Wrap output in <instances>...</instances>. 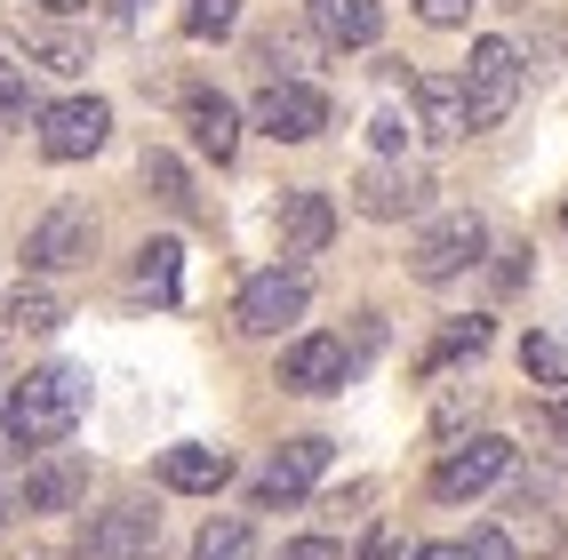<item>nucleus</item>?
<instances>
[{
    "instance_id": "obj_31",
    "label": "nucleus",
    "mask_w": 568,
    "mask_h": 560,
    "mask_svg": "<svg viewBox=\"0 0 568 560\" xmlns=\"http://www.w3.org/2000/svg\"><path fill=\"white\" fill-rule=\"evenodd\" d=\"M473 9H480V0H416V17H425L433 32H457V24H473Z\"/></svg>"
},
{
    "instance_id": "obj_20",
    "label": "nucleus",
    "mask_w": 568,
    "mask_h": 560,
    "mask_svg": "<svg viewBox=\"0 0 568 560\" xmlns=\"http://www.w3.org/2000/svg\"><path fill=\"white\" fill-rule=\"evenodd\" d=\"M0 313H9V328H57V320H72L64 288H57V281H41V273H32V281H24V288H17Z\"/></svg>"
},
{
    "instance_id": "obj_40",
    "label": "nucleus",
    "mask_w": 568,
    "mask_h": 560,
    "mask_svg": "<svg viewBox=\"0 0 568 560\" xmlns=\"http://www.w3.org/2000/svg\"><path fill=\"white\" fill-rule=\"evenodd\" d=\"M560 224H568V201H560Z\"/></svg>"
},
{
    "instance_id": "obj_38",
    "label": "nucleus",
    "mask_w": 568,
    "mask_h": 560,
    "mask_svg": "<svg viewBox=\"0 0 568 560\" xmlns=\"http://www.w3.org/2000/svg\"><path fill=\"white\" fill-rule=\"evenodd\" d=\"M545 425H552V440H568V393H552V408H545Z\"/></svg>"
},
{
    "instance_id": "obj_16",
    "label": "nucleus",
    "mask_w": 568,
    "mask_h": 560,
    "mask_svg": "<svg viewBox=\"0 0 568 560\" xmlns=\"http://www.w3.org/2000/svg\"><path fill=\"white\" fill-rule=\"evenodd\" d=\"M376 32H385V0H313V41L376 49Z\"/></svg>"
},
{
    "instance_id": "obj_18",
    "label": "nucleus",
    "mask_w": 568,
    "mask_h": 560,
    "mask_svg": "<svg viewBox=\"0 0 568 560\" xmlns=\"http://www.w3.org/2000/svg\"><path fill=\"white\" fill-rule=\"evenodd\" d=\"M497 529H505L513 560H528V552H537V560H552V552H560V512H552L545 497H513Z\"/></svg>"
},
{
    "instance_id": "obj_24",
    "label": "nucleus",
    "mask_w": 568,
    "mask_h": 560,
    "mask_svg": "<svg viewBox=\"0 0 568 560\" xmlns=\"http://www.w3.org/2000/svg\"><path fill=\"white\" fill-rule=\"evenodd\" d=\"M144 184H153V201H169L176 216H193V208H201V193H193V176H184L176 153H144Z\"/></svg>"
},
{
    "instance_id": "obj_26",
    "label": "nucleus",
    "mask_w": 568,
    "mask_h": 560,
    "mask_svg": "<svg viewBox=\"0 0 568 560\" xmlns=\"http://www.w3.org/2000/svg\"><path fill=\"white\" fill-rule=\"evenodd\" d=\"M480 408H488V393H480V385H448V393L433 400V432H440V440H457V432L480 417Z\"/></svg>"
},
{
    "instance_id": "obj_11",
    "label": "nucleus",
    "mask_w": 568,
    "mask_h": 560,
    "mask_svg": "<svg viewBox=\"0 0 568 560\" xmlns=\"http://www.w3.org/2000/svg\"><path fill=\"white\" fill-rule=\"evenodd\" d=\"M81 560H161V512L112 505L81 529Z\"/></svg>"
},
{
    "instance_id": "obj_36",
    "label": "nucleus",
    "mask_w": 568,
    "mask_h": 560,
    "mask_svg": "<svg viewBox=\"0 0 568 560\" xmlns=\"http://www.w3.org/2000/svg\"><path fill=\"white\" fill-rule=\"evenodd\" d=\"M361 560H408V552H400V544H393V529H376V537H368V544H361Z\"/></svg>"
},
{
    "instance_id": "obj_37",
    "label": "nucleus",
    "mask_w": 568,
    "mask_h": 560,
    "mask_svg": "<svg viewBox=\"0 0 568 560\" xmlns=\"http://www.w3.org/2000/svg\"><path fill=\"white\" fill-rule=\"evenodd\" d=\"M408 560H473V552H465V537H457V544H416Z\"/></svg>"
},
{
    "instance_id": "obj_3",
    "label": "nucleus",
    "mask_w": 568,
    "mask_h": 560,
    "mask_svg": "<svg viewBox=\"0 0 568 560\" xmlns=\"http://www.w3.org/2000/svg\"><path fill=\"white\" fill-rule=\"evenodd\" d=\"M513 457H520V448H513L505 432H457V440L440 448V465H433V497H440V505L488 497V489L513 472Z\"/></svg>"
},
{
    "instance_id": "obj_17",
    "label": "nucleus",
    "mask_w": 568,
    "mask_h": 560,
    "mask_svg": "<svg viewBox=\"0 0 568 560\" xmlns=\"http://www.w3.org/2000/svg\"><path fill=\"white\" fill-rule=\"evenodd\" d=\"M184 129H193V144L209 161H233L241 153V112H233V96H216V89L184 96Z\"/></svg>"
},
{
    "instance_id": "obj_27",
    "label": "nucleus",
    "mask_w": 568,
    "mask_h": 560,
    "mask_svg": "<svg viewBox=\"0 0 568 560\" xmlns=\"http://www.w3.org/2000/svg\"><path fill=\"white\" fill-rule=\"evenodd\" d=\"M480 345H488V320L465 313V320H448V328H440V345L425 353V368H448V360H465V353H480Z\"/></svg>"
},
{
    "instance_id": "obj_32",
    "label": "nucleus",
    "mask_w": 568,
    "mask_h": 560,
    "mask_svg": "<svg viewBox=\"0 0 568 560\" xmlns=\"http://www.w3.org/2000/svg\"><path fill=\"white\" fill-rule=\"evenodd\" d=\"M9 520H24V457L0 465V529H9Z\"/></svg>"
},
{
    "instance_id": "obj_13",
    "label": "nucleus",
    "mask_w": 568,
    "mask_h": 560,
    "mask_svg": "<svg viewBox=\"0 0 568 560\" xmlns=\"http://www.w3.org/2000/svg\"><path fill=\"white\" fill-rule=\"evenodd\" d=\"M328 241H336V201L313 193V184H305V193H281V256H288V265L321 256Z\"/></svg>"
},
{
    "instance_id": "obj_23",
    "label": "nucleus",
    "mask_w": 568,
    "mask_h": 560,
    "mask_svg": "<svg viewBox=\"0 0 568 560\" xmlns=\"http://www.w3.org/2000/svg\"><path fill=\"white\" fill-rule=\"evenodd\" d=\"M176 265H184L176 241H144V248H136V288L161 296V305H176Z\"/></svg>"
},
{
    "instance_id": "obj_14",
    "label": "nucleus",
    "mask_w": 568,
    "mask_h": 560,
    "mask_svg": "<svg viewBox=\"0 0 568 560\" xmlns=\"http://www.w3.org/2000/svg\"><path fill=\"white\" fill-rule=\"evenodd\" d=\"M224 480H233V448H209V440L161 448V489H176V497H216Z\"/></svg>"
},
{
    "instance_id": "obj_1",
    "label": "nucleus",
    "mask_w": 568,
    "mask_h": 560,
    "mask_svg": "<svg viewBox=\"0 0 568 560\" xmlns=\"http://www.w3.org/2000/svg\"><path fill=\"white\" fill-rule=\"evenodd\" d=\"M89 417V368L81 360H49L32 368V377L0 400V432H9V448H24V457H41V448L72 440V425Z\"/></svg>"
},
{
    "instance_id": "obj_35",
    "label": "nucleus",
    "mask_w": 568,
    "mask_h": 560,
    "mask_svg": "<svg viewBox=\"0 0 568 560\" xmlns=\"http://www.w3.org/2000/svg\"><path fill=\"white\" fill-rule=\"evenodd\" d=\"M281 560H345L328 537H296V544H281Z\"/></svg>"
},
{
    "instance_id": "obj_30",
    "label": "nucleus",
    "mask_w": 568,
    "mask_h": 560,
    "mask_svg": "<svg viewBox=\"0 0 568 560\" xmlns=\"http://www.w3.org/2000/svg\"><path fill=\"white\" fill-rule=\"evenodd\" d=\"M0 112H32V81H24V64L0 49Z\"/></svg>"
},
{
    "instance_id": "obj_4",
    "label": "nucleus",
    "mask_w": 568,
    "mask_h": 560,
    "mask_svg": "<svg viewBox=\"0 0 568 560\" xmlns=\"http://www.w3.org/2000/svg\"><path fill=\"white\" fill-rule=\"evenodd\" d=\"M305 305H313L305 265H273V273H256V281L233 296V328H241V336H281L288 320H305Z\"/></svg>"
},
{
    "instance_id": "obj_29",
    "label": "nucleus",
    "mask_w": 568,
    "mask_h": 560,
    "mask_svg": "<svg viewBox=\"0 0 568 560\" xmlns=\"http://www.w3.org/2000/svg\"><path fill=\"white\" fill-rule=\"evenodd\" d=\"M241 24V0H184V32L193 41H224Z\"/></svg>"
},
{
    "instance_id": "obj_2",
    "label": "nucleus",
    "mask_w": 568,
    "mask_h": 560,
    "mask_svg": "<svg viewBox=\"0 0 568 560\" xmlns=\"http://www.w3.org/2000/svg\"><path fill=\"white\" fill-rule=\"evenodd\" d=\"M457 89H465V129H473V136H480V129H505L513 104H520V89H528L520 41H473Z\"/></svg>"
},
{
    "instance_id": "obj_7",
    "label": "nucleus",
    "mask_w": 568,
    "mask_h": 560,
    "mask_svg": "<svg viewBox=\"0 0 568 560\" xmlns=\"http://www.w3.org/2000/svg\"><path fill=\"white\" fill-rule=\"evenodd\" d=\"M488 256V224L480 216H440L425 241H416V256H408V273L425 281V288H448V281H465L473 265Z\"/></svg>"
},
{
    "instance_id": "obj_21",
    "label": "nucleus",
    "mask_w": 568,
    "mask_h": 560,
    "mask_svg": "<svg viewBox=\"0 0 568 560\" xmlns=\"http://www.w3.org/2000/svg\"><path fill=\"white\" fill-rule=\"evenodd\" d=\"M520 368H528V377H537L545 393H568V336L528 328V336H520Z\"/></svg>"
},
{
    "instance_id": "obj_28",
    "label": "nucleus",
    "mask_w": 568,
    "mask_h": 560,
    "mask_svg": "<svg viewBox=\"0 0 568 560\" xmlns=\"http://www.w3.org/2000/svg\"><path fill=\"white\" fill-rule=\"evenodd\" d=\"M24 41H32V57H41V72H81V64H89V49L72 41V32H49V24H32Z\"/></svg>"
},
{
    "instance_id": "obj_33",
    "label": "nucleus",
    "mask_w": 568,
    "mask_h": 560,
    "mask_svg": "<svg viewBox=\"0 0 568 560\" xmlns=\"http://www.w3.org/2000/svg\"><path fill=\"white\" fill-rule=\"evenodd\" d=\"M368 136H376V153H408V121H400V112H376V121H368Z\"/></svg>"
},
{
    "instance_id": "obj_19",
    "label": "nucleus",
    "mask_w": 568,
    "mask_h": 560,
    "mask_svg": "<svg viewBox=\"0 0 568 560\" xmlns=\"http://www.w3.org/2000/svg\"><path fill=\"white\" fill-rule=\"evenodd\" d=\"M72 497H81V465L72 457H24V512H64Z\"/></svg>"
},
{
    "instance_id": "obj_22",
    "label": "nucleus",
    "mask_w": 568,
    "mask_h": 560,
    "mask_svg": "<svg viewBox=\"0 0 568 560\" xmlns=\"http://www.w3.org/2000/svg\"><path fill=\"white\" fill-rule=\"evenodd\" d=\"M193 560H256V529L241 512H224V520H209V529L193 537Z\"/></svg>"
},
{
    "instance_id": "obj_15",
    "label": "nucleus",
    "mask_w": 568,
    "mask_h": 560,
    "mask_svg": "<svg viewBox=\"0 0 568 560\" xmlns=\"http://www.w3.org/2000/svg\"><path fill=\"white\" fill-rule=\"evenodd\" d=\"M416 96V129H425V144H465V89H457V72H416L408 81Z\"/></svg>"
},
{
    "instance_id": "obj_6",
    "label": "nucleus",
    "mask_w": 568,
    "mask_h": 560,
    "mask_svg": "<svg viewBox=\"0 0 568 560\" xmlns=\"http://www.w3.org/2000/svg\"><path fill=\"white\" fill-rule=\"evenodd\" d=\"M89 256H97V216H89V208H49V216L24 233V273H41V281L81 273Z\"/></svg>"
},
{
    "instance_id": "obj_10",
    "label": "nucleus",
    "mask_w": 568,
    "mask_h": 560,
    "mask_svg": "<svg viewBox=\"0 0 568 560\" xmlns=\"http://www.w3.org/2000/svg\"><path fill=\"white\" fill-rule=\"evenodd\" d=\"M353 368H361V353L345 345V336H328V328H321V336H296V345L281 353V385L321 400V393H345V385H353Z\"/></svg>"
},
{
    "instance_id": "obj_9",
    "label": "nucleus",
    "mask_w": 568,
    "mask_h": 560,
    "mask_svg": "<svg viewBox=\"0 0 568 560\" xmlns=\"http://www.w3.org/2000/svg\"><path fill=\"white\" fill-rule=\"evenodd\" d=\"M256 129L273 144H313L328 129V96L313 81H264L256 89Z\"/></svg>"
},
{
    "instance_id": "obj_25",
    "label": "nucleus",
    "mask_w": 568,
    "mask_h": 560,
    "mask_svg": "<svg viewBox=\"0 0 568 560\" xmlns=\"http://www.w3.org/2000/svg\"><path fill=\"white\" fill-rule=\"evenodd\" d=\"M305 57H313V41H305V32H264V41H256L264 81H296V72H305Z\"/></svg>"
},
{
    "instance_id": "obj_39",
    "label": "nucleus",
    "mask_w": 568,
    "mask_h": 560,
    "mask_svg": "<svg viewBox=\"0 0 568 560\" xmlns=\"http://www.w3.org/2000/svg\"><path fill=\"white\" fill-rule=\"evenodd\" d=\"M41 9H49V17H81V9H89V0H41Z\"/></svg>"
},
{
    "instance_id": "obj_8",
    "label": "nucleus",
    "mask_w": 568,
    "mask_h": 560,
    "mask_svg": "<svg viewBox=\"0 0 568 560\" xmlns=\"http://www.w3.org/2000/svg\"><path fill=\"white\" fill-rule=\"evenodd\" d=\"M104 136H112V104L104 96L41 104V153L49 161H89V153H104Z\"/></svg>"
},
{
    "instance_id": "obj_12",
    "label": "nucleus",
    "mask_w": 568,
    "mask_h": 560,
    "mask_svg": "<svg viewBox=\"0 0 568 560\" xmlns=\"http://www.w3.org/2000/svg\"><path fill=\"white\" fill-rule=\"evenodd\" d=\"M321 472H328V440H321V432L281 440V448H273V465H264V480H256V505H296Z\"/></svg>"
},
{
    "instance_id": "obj_5",
    "label": "nucleus",
    "mask_w": 568,
    "mask_h": 560,
    "mask_svg": "<svg viewBox=\"0 0 568 560\" xmlns=\"http://www.w3.org/2000/svg\"><path fill=\"white\" fill-rule=\"evenodd\" d=\"M353 208H361L368 224L425 216V208H433V176H425V169H408L400 153H393V161H368V169L353 176Z\"/></svg>"
},
{
    "instance_id": "obj_34",
    "label": "nucleus",
    "mask_w": 568,
    "mask_h": 560,
    "mask_svg": "<svg viewBox=\"0 0 568 560\" xmlns=\"http://www.w3.org/2000/svg\"><path fill=\"white\" fill-rule=\"evenodd\" d=\"M465 552H473V560H513V544H505L497 520H488V529H473V537H465Z\"/></svg>"
}]
</instances>
